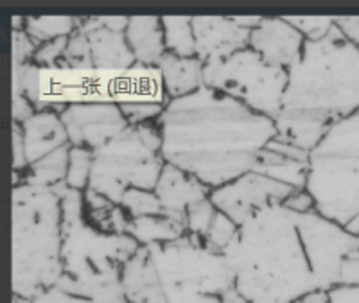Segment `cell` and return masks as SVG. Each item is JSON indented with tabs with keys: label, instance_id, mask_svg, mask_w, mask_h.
<instances>
[{
	"label": "cell",
	"instance_id": "1",
	"mask_svg": "<svg viewBox=\"0 0 359 303\" xmlns=\"http://www.w3.org/2000/svg\"><path fill=\"white\" fill-rule=\"evenodd\" d=\"M359 248L351 234L322 213L282 205L259 210L239 226L226 248L236 291L252 303H293L314 291L339 286V271Z\"/></svg>",
	"mask_w": 359,
	"mask_h": 303
},
{
	"label": "cell",
	"instance_id": "2",
	"mask_svg": "<svg viewBox=\"0 0 359 303\" xmlns=\"http://www.w3.org/2000/svg\"><path fill=\"white\" fill-rule=\"evenodd\" d=\"M156 126L163 162L212 190L253 171L259 153L277 136L273 119L208 86L169 101Z\"/></svg>",
	"mask_w": 359,
	"mask_h": 303
},
{
	"label": "cell",
	"instance_id": "3",
	"mask_svg": "<svg viewBox=\"0 0 359 303\" xmlns=\"http://www.w3.org/2000/svg\"><path fill=\"white\" fill-rule=\"evenodd\" d=\"M282 111L336 124L359 111V47L338 24L325 38L306 41L287 69Z\"/></svg>",
	"mask_w": 359,
	"mask_h": 303
},
{
	"label": "cell",
	"instance_id": "4",
	"mask_svg": "<svg viewBox=\"0 0 359 303\" xmlns=\"http://www.w3.org/2000/svg\"><path fill=\"white\" fill-rule=\"evenodd\" d=\"M54 190L62 197L63 279L60 286L99 302L128 303L121 273L139 251V242L130 235L95 228L86 219L85 192L65 183Z\"/></svg>",
	"mask_w": 359,
	"mask_h": 303
},
{
	"label": "cell",
	"instance_id": "5",
	"mask_svg": "<svg viewBox=\"0 0 359 303\" xmlns=\"http://www.w3.org/2000/svg\"><path fill=\"white\" fill-rule=\"evenodd\" d=\"M62 197L54 189L13 187V296L33 300L63 279Z\"/></svg>",
	"mask_w": 359,
	"mask_h": 303
},
{
	"label": "cell",
	"instance_id": "6",
	"mask_svg": "<svg viewBox=\"0 0 359 303\" xmlns=\"http://www.w3.org/2000/svg\"><path fill=\"white\" fill-rule=\"evenodd\" d=\"M306 190L316 212L359 235V111L332 124L309 153Z\"/></svg>",
	"mask_w": 359,
	"mask_h": 303
},
{
	"label": "cell",
	"instance_id": "7",
	"mask_svg": "<svg viewBox=\"0 0 359 303\" xmlns=\"http://www.w3.org/2000/svg\"><path fill=\"white\" fill-rule=\"evenodd\" d=\"M142 248L151 258L163 303H219L236 289L224 253L210 250L201 237L185 234L172 242Z\"/></svg>",
	"mask_w": 359,
	"mask_h": 303
},
{
	"label": "cell",
	"instance_id": "8",
	"mask_svg": "<svg viewBox=\"0 0 359 303\" xmlns=\"http://www.w3.org/2000/svg\"><path fill=\"white\" fill-rule=\"evenodd\" d=\"M163 165L162 135L156 122L130 126L94 151L88 189L121 205L128 190H155Z\"/></svg>",
	"mask_w": 359,
	"mask_h": 303
},
{
	"label": "cell",
	"instance_id": "9",
	"mask_svg": "<svg viewBox=\"0 0 359 303\" xmlns=\"http://www.w3.org/2000/svg\"><path fill=\"white\" fill-rule=\"evenodd\" d=\"M205 86L275 120L284 104L287 70L269 65L248 47L229 59L205 65Z\"/></svg>",
	"mask_w": 359,
	"mask_h": 303
},
{
	"label": "cell",
	"instance_id": "10",
	"mask_svg": "<svg viewBox=\"0 0 359 303\" xmlns=\"http://www.w3.org/2000/svg\"><path fill=\"white\" fill-rule=\"evenodd\" d=\"M293 187L268 178L261 172L250 171L230 183L210 192V201L219 212L241 226L259 210L282 205L293 194Z\"/></svg>",
	"mask_w": 359,
	"mask_h": 303
},
{
	"label": "cell",
	"instance_id": "11",
	"mask_svg": "<svg viewBox=\"0 0 359 303\" xmlns=\"http://www.w3.org/2000/svg\"><path fill=\"white\" fill-rule=\"evenodd\" d=\"M69 133L72 148L97 151L118 135L130 124L115 103H78L70 104L60 113Z\"/></svg>",
	"mask_w": 359,
	"mask_h": 303
},
{
	"label": "cell",
	"instance_id": "12",
	"mask_svg": "<svg viewBox=\"0 0 359 303\" xmlns=\"http://www.w3.org/2000/svg\"><path fill=\"white\" fill-rule=\"evenodd\" d=\"M196 38V57L205 65L223 62L233 54L248 49V29L237 24L233 17H192Z\"/></svg>",
	"mask_w": 359,
	"mask_h": 303
},
{
	"label": "cell",
	"instance_id": "13",
	"mask_svg": "<svg viewBox=\"0 0 359 303\" xmlns=\"http://www.w3.org/2000/svg\"><path fill=\"white\" fill-rule=\"evenodd\" d=\"M306 45V38L286 17H262L261 24L250 33V49L266 63L290 69Z\"/></svg>",
	"mask_w": 359,
	"mask_h": 303
},
{
	"label": "cell",
	"instance_id": "14",
	"mask_svg": "<svg viewBox=\"0 0 359 303\" xmlns=\"http://www.w3.org/2000/svg\"><path fill=\"white\" fill-rule=\"evenodd\" d=\"M79 29L88 36L95 70L124 72L137 65L126 34L104 27L99 17H79Z\"/></svg>",
	"mask_w": 359,
	"mask_h": 303
},
{
	"label": "cell",
	"instance_id": "15",
	"mask_svg": "<svg viewBox=\"0 0 359 303\" xmlns=\"http://www.w3.org/2000/svg\"><path fill=\"white\" fill-rule=\"evenodd\" d=\"M253 171L290 185L293 189H306L307 174H309V153L282 142L275 136L259 153Z\"/></svg>",
	"mask_w": 359,
	"mask_h": 303
},
{
	"label": "cell",
	"instance_id": "16",
	"mask_svg": "<svg viewBox=\"0 0 359 303\" xmlns=\"http://www.w3.org/2000/svg\"><path fill=\"white\" fill-rule=\"evenodd\" d=\"M210 192L212 189H208L198 178L169 164L163 165L155 187L163 212L180 218H187V210L200 201L208 199Z\"/></svg>",
	"mask_w": 359,
	"mask_h": 303
},
{
	"label": "cell",
	"instance_id": "17",
	"mask_svg": "<svg viewBox=\"0 0 359 303\" xmlns=\"http://www.w3.org/2000/svg\"><path fill=\"white\" fill-rule=\"evenodd\" d=\"M24 133L27 164L41 160L43 156L70 146L69 133L57 111H34L27 120L18 122Z\"/></svg>",
	"mask_w": 359,
	"mask_h": 303
},
{
	"label": "cell",
	"instance_id": "18",
	"mask_svg": "<svg viewBox=\"0 0 359 303\" xmlns=\"http://www.w3.org/2000/svg\"><path fill=\"white\" fill-rule=\"evenodd\" d=\"M168 101L184 99L205 86V63L200 57L165 54L156 65Z\"/></svg>",
	"mask_w": 359,
	"mask_h": 303
},
{
	"label": "cell",
	"instance_id": "19",
	"mask_svg": "<svg viewBox=\"0 0 359 303\" xmlns=\"http://www.w3.org/2000/svg\"><path fill=\"white\" fill-rule=\"evenodd\" d=\"M124 34L137 65L156 69L160 59L168 54L162 17H130Z\"/></svg>",
	"mask_w": 359,
	"mask_h": 303
},
{
	"label": "cell",
	"instance_id": "20",
	"mask_svg": "<svg viewBox=\"0 0 359 303\" xmlns=\"http://www.w3.org/2000/svg\"><path fill=\"white\" fill-rule=\"evenodd\" d=\"M121 283L128 303H163L146 248L140 246L139 251L124 264Z\"/></svg>",
	"mask_w": 359,
	"mask_h": 303
},
{
	"label": "cell",
	"instance_id": "21",
	"mask_svg": "<svg viewBox=\"0 0 359 303\" xmlns=\"http://www.w3.org/2000/svg\"><path fill=\"white\" fill-rule=\"evenodd\" d=\"M275 127L278 140L307 153L313 151L331 129V126L322 120L291 111H280L275 119Z\"/></svg>",
	"mask_w": 359,
	"mask_h": 303
},
{
	"label": "cell",
	"instance_id": "22",
	"mask_svg": "<svg viewBox=\"0 0 359 303\" xmlns=\"http://www.w3.org/2000/svg\"><path fill=\"white\" fill-rule=\"evenodd\" d=\"M187 234V218L160 213L149 218L131 219L128 226V235L139 242V246H155L165 244Z\"/></svg>",
	"mask_w": 359,
	"mask_h": 303
},
{
	"label": "cell",
	"instance_id": "23",
	"mask_svg": "<svg viewBox=\"0 0 359 303\" xmlns=\"http://www.w3.org/2000/svg\"><path fill=\"white\" fill-rule=\"evenodd\" d=\"M69 155L70 146L57 149L50 155L43 156L41 160L29 165L27 171L18 174L13 172V187L18 183L34 185L41 189H56L65 183L67 172H69Z\"/></svg>",
	"mask_w": 359,
	"mask_h": 303
},
{
	"label": "cell",
	"instance_id": "24",
	"mask_svg": "<svg viewBox=\"0 0 359 303\" xmlns=\"http://www.w3.org/2000/svg\"><path fill=\"white\" fill-rule=\"evenodd\" d=\"M79 29V17H25V33L36 43L72 36Z\"/></svg>",
	"mask_w": 359,
	"mask_h": 303
},
{
	"label": "cell",
	"instance_id": "25",
	"mask_svg": "<svg viewBox=\"0 0 359 303\" xmlns=\"http://www.w3.org/2000/svg\"><path fill=\"white\" fill-rule=\"evenodd\" d=\"M163 40L169 54L182 57H196V38L192 17H162Z\"/></svg>",
	"mask_w": 359,
	"mask_h": 303
},
{
	"label": "cell",
	"instance_id": "26",
	"mask_svg": "<svg viewBox=\"0 0 359 303\" xmlns=\"http://www.w3.org/2000/svg\"><path fill=\"white\" fill-rule=\"evenodd\" d=\"M92 164H94V153L88 151V149L72 148V146H70L69 172H67L65 180L67 187L85 192L90 185Z\"/></svg>",
	"mask_w": 359,
	"mask_h": 303
},
{
	"label": "cell",
	"instance_id": "27",
	"mask_svg": "<svg viewBox=\"0 0 359 303\" xmlns=\"http://www.w3.org/2000/svg\"><path fill=\"white\" fill-rule=\"evenodd\" d=\"M121 206L124 212L130 216V219L149 218V216H160L163 213L162 205H160L158 197L155 190H142V189H131L124 194Z\"/></svg>",
	"mask_w": 359,
	"mask_h": 303
},
{
	"label": "cell",
	"instance_id": "28",
	"mask_svg": "<svg viewBox=\"0 0 359 303\" xmlns=\"http://www.w3.org/2000/svg\"><path fill=\"white\" fill-rule=\"evenodd\" d=\"M62 69L72 70H94V62H92V49H90L88 36L78 29L72 36L67 40L65 57H63Z\"/></svg>",
	"mask_w": 359,
	"mask_h": 303
},
{
	"label": "cell",
	"instance_id": "29",
	"mask_svg": "<svg viewBox=\"0 0 359 303\" xmlns=\"http://www.w3.org/2000/svg\"><path fill=\"white\" fill-rule=\"evenodd\" d=\"M237 234H239V225H236L229 216H224L223 212L217 210L216 218H214L212 221V226H210L207 237H205L203 241L210 250L224 253L226 248L236 241Z\"/></svg>",
	"mask_w": 359,
	"mask_h": 303
},
{
	"label": "cell",
	"instance_id": "30",
	"mask_svg": "<svg viewBox=\"0 0 359 303\" xmlns=\"http://www.w3.org/2000/svg\"><path fill=\"white\" fill-rule=\"evenodd\" d=\"M217 209L210 201V197L205 201H200L196 205H192L187 210V234L196 235V237L205 239L208 230L212 226L214 218H216Z\"/></svg>",
	"mask_w": 359,
	"mask_h": 303
},
{
	"label": "cell",
	"instance_id": "31",
	"mask_svg": "<svg viewBox=\"0 0 359 303\" xmlns=\"http://www.w3.org/2000/svg\"><path fill=\"white\" fill-rule=\"evenodd\" d=\"M291 25L300 31L306 41H318L331 33L336 17H286Z\"/></svg>",
	"mask_w": 359,
	"mask_h": 303
},
{
	"label": "cell",
	"instance_id": "32",
	"mask_svg": "<svg viewBox=\"0 0 359 303\" xmlns=\"http://www.w3.org/2000/svg\"><path fill=\"white\" fill-rule=\"evenodd\" d=\"M130 126H142L147 122H156L162 115L165 104L160 103H126L118 104Z\"/></svg>",
	"mask_w": 359,
	"mask_h": 303
},
{
	"label": "cell",
	"instance_id": "33",
	"mask_svg": "<svg viewBox=\"0 0 359 303\" xmlns=\"http://www.w3.org/2000/svg\"><path fill=\"white\" fill-rule=\"evenodd\" d=\"M67 40L69 38H60V40L47 41L36 47L33 63L41 69H62L63 57H65Z\"/></svg>",
	"mask_w": 359,
	"mask_h": 303
},
{
	"label": "cell",
	"instance_id": "34",
	"mask_svg": "<svg viewBox=\"0 0 359 303\" xmlns=\"http://www.w3.org/2000/svg\"><path fill=\"white\" fill-rule=\"evenodd\" d=\"M22 303H104L99 302V300L88 298V296H83L79 293H74L65 289L63 286H54L49 291L41 293L36 298L33 300H22Z\"/></svg>",
	"mask_w": 359,
	"mask_h": 303
},
{
	"label": "cell",
	"instance_id": "35",
	"mask_svg": "<svg viewBox=\"0 0 359 303\" xmlns=\"http://www.w3.org/2000/svg\"><path fill=\"white\" fill-rule=\"evenodd\" d=\"M36 47L25 31H13V65L24 66L33 63Z\"/></svg>",
	"mask_w": 359,
	"mask_h": 303
},
{
	"label": "cell",
	"instance_id": "36",
	"mask_svg": "<svg viewBox=\"0 0 359 303\" xmlns=\"http://www.w3.org/2000/svg\"><path fill=\"white\" fill-rule=\"evenodd\" d=\"M13 172H22L27 171V155H25V142H24V133L18 122H13Z\"/></svg>",
	"mask_w": 359,
	"mask_h": 303
},
{
	"label": "cell",
	"instance_id": "37",
	"mask_svg": "<svg viewBox=\"0 0 359 303\" xmlns=\"http://www.w3.org/2000/svg\"><path fill=\"white\" fill-rule=\"evenodd\" d=\"M339 286L359 287V248L348 253L339 271Z\"/></svg>",
	"mask_w": 359,
	"mask_h": 303
},
{
	"label": "cell",
	"instance_id": "38",
	"mask_svg": "<svg viewBox=\"0 0 359 303\" xmlns=\"http://www.w3.org/2000/svg\"><path fill=\"white\" fill-rule=\"evenodd\" d=\"M284 205H286L287 209L294 210V212H304V213L314 212V210H316L313 196H311L306 189L293 190V194L284 201Z\"/></svg>",
	"mask_w": 359,
	"mask_h": 303
},
{
	"label": "cell",
	"instance_id": "39",
	"mask_svg": "<svg viewBox=\"0 0 359 303\" xmlns=\"http://www.w3.org/2000/svg\"><path fill=\"white\" fill-rule=\"evenodd\" d=\"M331 303H359V287L338 286L329 291Z\"/></svg>",
	"mask_w": 359,
	"mask_h": 303
},
{
	"label": "cell",
	"instance_id": "40",
	"mask_svg": "<svg viewBox=\"0 0 359 303\" xmlns=\"http://www.w3.org/2000/svg\"><path fill=\"white\" fill-rule=\"evenodd\" d=\"M336 24L359 47V17H336Z\"/></svg>",
	"mask_w": 359,
	"mask_h": 303
},
{
	"label": "cell",
	"instance_id": "41",
	"mask_svg": "<svg viewBox=\"0 0 359 303\" xmlns=\"http://www.w3.org/2000/svg\"><path fill=\"white\" fill-rule=\"evenodd\" d=\"M293 303H331V298H329V291H314L298 298Z\"/></svg>",
	"mask_w": 359,
	"mask_h": 303
},
{
	"label": "cell",
	"instance_id": "42",
	"mask_svg": "<svg viewBox=\"0 0 359 303\" xmlns=\"http://www.w3.org/2000/svg\"><path fill=\"white\" fill-rule=\"evenodd\" d=\"M219 303H252V302H248L246 298H243V296L239 295L236 289H233V291L226 293V295L223 296V300H221Z\"/></svg>",
	"mask_w": 359,
	"mask_h": 303
}]
</instances>
